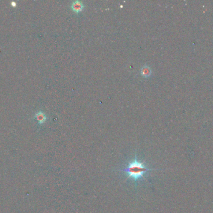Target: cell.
Returning a JSON list of instances; mask_svg holds the SVG:
<instances>
[{
	"instance_id": "obj_1",
	"label": "cell",
	"mask_w": 213,
	"mask_h": 213,
	"mask_svg": "<svg viewBox=\"0 0 213 213\" xmlns=\"http://www.w3.org/2000/svg\"><path fill=\"white\" fill-rule=\"evenodd\" d=\"M152 170V169H149L146 167L144 163L140 162L135 159L129 164L127 168L121 170V171L126 172L129 178L137 181L139 179L143 178L144 175L146 172Z\"/></svg>"
},
{
	"instance_id": "obj_2",
	"label": "cell",
	"mask_w": 213,
	"mask_h": 213,
	"mask_svg": "<svg viewBox=\"0 0 213 213\" xmlns=\"http://www.w3.org/2000/svg\"><path fill=\"white\" fill-rule=\"evenodd\" d=\"M71 9H72L74 12L78 13L83 10L84 5L81 2L79 1L74 2L72 5H71Z\"/></svg>"
},
{
	"instance_id": "obj_3",
	"label": "cell",
	"mask_w": 213,
	"mask_h": 213,
	"mask_svg": "<svg viewBox=\"0 0 213 213\" xmlns=\"http://www.w3.org/2000/svg\"><path fill=\"white\" fill-rule=\"evenodd\" d=\"M140 73H141V75L144 78H149V77L151 76L152 72L151 68H149L148 66L145 65L144 66L141 68V69L140 70Z\"/></svg>"
},
{
	"instance_id": "obj_4",
	"label": "cell",
	"mask_w": 213,
	"mask_h": 213,
	"mask_svg": "<svg viewBox=\"0 0 213 213\" xmlns=\"http://www.w3.org/2000/svg\"><path fill=\"white\" fill-rule=\"evenodd\" d=\"M35 118H36V120L38 121V123L39 124H43L46 121V119H47L45 114L44 113H43L42 111H39V112L35 114Z\"/></svg>"
}]
</instances>
